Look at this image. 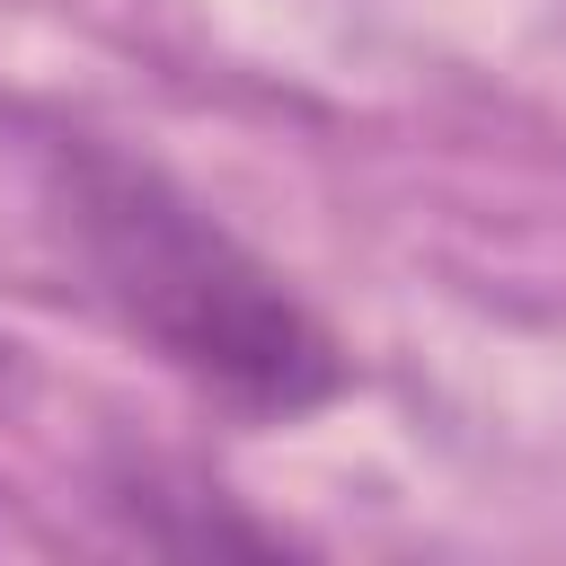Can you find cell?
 <instances>
[{"label":"cell","mask_w":566,"mask_h":566,"mask_svg":"<svg viewBox=\"0 0 566 566\" xmlns=\"http://www.w3.org/2000/svg\"><path fill=\"white\" fill-rule=\"evenodd\" d=\"M44 203L115 327H133L177 380H195L230 416L301 424L354 389V354L301 301V283L265 265L159 159H133L97 133H53Z\"/></svg>","instance_id":"1"},{"label":"cell","mask_w":566,"mask_h":566,"mask_svg":"<svg viewBox=\"0 0 566 566\" xmlns=\"http://www.w3.org/2000/svg\"><path fill=\"white\" fill-rule=\"evenodd\" d=\"M106 513L124 522V539L168 548V557H274V548H292L274 522L239 513L221 486H203L168 460H124L106 478Z\"/></svg>","instance_id":"2"}]
</instances>
